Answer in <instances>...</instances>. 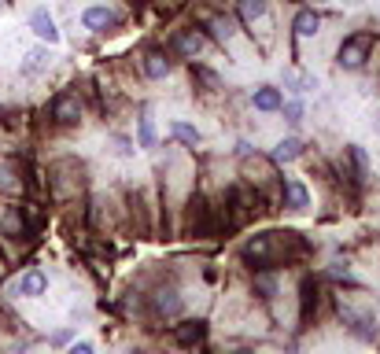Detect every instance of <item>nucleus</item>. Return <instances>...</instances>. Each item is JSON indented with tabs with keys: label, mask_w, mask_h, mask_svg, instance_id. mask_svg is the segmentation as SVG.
<instances>
[{
	"label": "nucleus",
	"mask_w": 380,
	"mask_h": 354,
	"mask_svg": "<svg viewBox=\"0 0 380 354\" xmlns=\"http://www.w3.org/2000/svg\"><path fill=\"white\" fill-rule=\"evenodd\" d=\"M240 255L247 262L270 269L280 259H288V255H303V244H299V236H295V233H262L255 240H247V244L240 248Z\"/></svg>",
	"instance_id": "1"
},
{
	"label": "nucleus",
	"mask_w": 380,
	"mask_h": 354,
	"mask_svg": "<svg viewBox=\"0 0 380 354\" xmlns=\"http://www.w3.org/2000/svg\"><path fill=\"white\" fill-rule=\"evenodd\" d=\"M369 52H373V34H351V37H343L336 63L343 71H358V67H366Z\"/></svg>",
	"instance_id": "2"
},
{
	"label": "nucleus",
	"mask_w": 380,
	"mask_h": 354,
	"mask_svg": "<svg viewBox=\"0 0 380 354\" xmlns=\"http://www.w3.org/2000/svg\"><path fill=\"white\" fill-rule=\"evenodd\" d=\"M52 118L59 126H74L81 118V100H78L74 92H59L56 100H52Z\"/></svg>",
	"instance_id": "3"
},
{
	"label": "nucleus",
	"mask_w": 380,
	"mask_h": 354,
	"mask_svg": "<svg viewBox=\"0 0 380 354\" xmlns=\"http://www.w3.org/2000/svg\"><path fill=\"white\" fill-rule=\"evenodd\" d=\"M81 23H85V30H93V34H107V30L119 23V15L104 4H93V8L81 11Z\"/></svg>",
	"instance_id": "4"
},
{
	"label": "nucleus",
	"mask_w": 380,
	"mask_h": 354,
	"mask_svg": "<svg viewBox=\"0 0 380 354\" xmlns=\"http://www.w3.org/2000/svg\"><path fill=\"white\" fill-rule=\"evenodd\" d=\"M170 48H174L177 56H185V59H196V56L203 52V34H200V30H177Z\"/></svg>",
	"instance_id": "5"
},
{
	"label": "nucleus",
	"mask_w": 380,
	"mask_h": 354,
	"mask_svg": "<svg viewBox=\"0 0 380 354\" xmlns=\"http://www.w3.org/2000/svg\"><path fill=\"white\" fill-rule=\"evenodd\" d=\"M30 30L41 37V41H48V44H56L59 41V30H56V19L48 15L44 8H37L34 15H30Z\"/></svg>",
	"instance_id": "6"
},
{
	"label": "nucleus",
	"mask_w": 380,
	"mask_h": 354,
	"mask_svg": "<svg viewBox=\"0 0 380 354\" xmlns=\"http://www.w3.org/2000/svg\"><path fill=\"white\" fill-rule=\"evenodd\" d=\"M15 292H19V295H26V299L44 295V292H48V277H44L41 269H26L23 277H19V284H15Z\"/></svg>",
	"instance_id": "7"
},
{
	"label": "nucleus",
	"mask_w": 380,
	"mask_h": 354,
	"mask_svg": "<svg viewBox=\"0 0 380 354\" xmlns=\"http://www.w3.org/2000/svg\"><path fill=\"white\" fill-rule=\"evenodd\" d=\"M280 196H285V207L288 211H307L310 207V192H307V185L303 181H285V188H280Z\"/></svg>",
	"instance_id": "8"
},
{
	"label": "nucleus",
	"mask_w": 380,
	"mask_h": 354,
	"mask_svg": "<svg viewBox=\"0 0 380 354\" xmlns=\"http://www.w3.org/2000/svg\"><path fill=\"white\" fill-rule=\"evenodd\" d=\"M144 78H152V82H159V78H167L170 74V56L167 52H159V48H152V52L144 56Z\"/></svg>",
	"instance_id": "9"
},
{
	"label": "nucleus",
	"mask_w": 380,
	"mask_h": 354,
	"mask_svg": "<svg viewBox=\"0 0 380 354\" xmlns=\"http://www.w3.org/2000/svg\"><path fill=\"white\" fill-rule=\"evenodd\" d=\"M251 104H255V111H280V92L273 89V85H262V89H255L251 92Z\"/></svg>",
	"instance_id": "10"
},
{
	"label": "nucleus",
	"mask_w": 380,
	"mask_h": 354,
	"mask_svg": "<svg viewBox=\"0 0 380 354\" xmlns=\"http://www.w3.org/2000/svg\"><path fill=\"white\" fill-rule=\"evenodd\" d=\"M299 155H303V140L299 137H285L273 148V163H295Z\"/></svg>",
	"instance_id": "11"
},
{
	"label": "nucleus",
	"mask_w": 380,
	"mask_h": 354,
	"mask_svg": "<svg viewBox=\"0 0 380 354\" xmlns=\"http://www.w3.org/2000/svg\"><path fill=\"white\" fill-rule=\"evenodd\" d=\"M318 26H321L318 11H299V15H295V23H292V30L299 37H314V34H318Z\"/></svg>",
	"instance_id": "12"
},
{
	"label": "nucleus",
	"mask_w": 380,
	"mask_h": 354,
	"mask_svg": "<svg viewBox=\"0 0 380 354\" xmlns=\"http://www.w3.org/2000/svg\"><path fill=\"white\" fill-rule=\"evenodd\" d=\"M155 310H159V314H167V317L181 314V295L174 292V288H162V292L155 295Z\"/></svg>",
	"instance_id": "13"
},
{
	"label": "nucleus",
	"mask_w": 380,
	"mask_h": 354,
	"mask_svg": "<svg viewBox=\"0 0 380 354\" xmlns=\"http://www.w3.org/2000/svg\"><path fill=\"white\" fill-rule=\"evenodd\" d=\"M137 144H141V148H155V144H159L152 115H141V122H137Z\"/></svg>",
	"instance_id": "14"
},
{
	"label": "nucleus",
	"mask_w": 380,
	"mask_h": 354,
	"mask_svg": "<svg viewBox=\"0 0 380 354\" xmlns=\"http://www.w3.org/2000/svg\"><path fill=\"white\" fill-rule=\"evenodd\" d=\"M266 0H237V11H240V19L244 23H255V19H262L266 15Z\"/></svg>",
	"instance_id": "15"
},
{
	"label": "nucleus",
	"mask_w": 380,
	"mask_h": 354,
	"mask_svg": "<svg viewBox=\"0 0 380 354\" xmlns=\"http://www.w3.org/2000/svg\"><path fill=\"white\" fill-rule=\"evenodd\" d=\"M19 188H23L19 166H11V163H0V192H19Z\"/></svg>",
	"instance_id": "16"
},
{
	"label": "nucleus",
	"mask_w": 380,
	"mask_h": 354,
	"mask_svg": "<svg viewBox=\"0 0 380 354\" xmlns=\"http://www.w3.org/2000/svg\"><path fill=\"white\" fill-rule=\"evenodd\" d=\"M347 159H351L358 181H366V173H369V159H366V152H362L358 144H347Z\"/></svg>",
	"instance_id": "17"
},
{
	"label": "nucleus",
	"mask_w": 380,
	"mask_h": 354,
	"mask_svg": "<svg viewBox=\"0 0 380 354\" xmlns=\"http://www.w3.org/2000/svg\"><path fill=\"white\" fill-rule=\"evenodd\" d=\"M207 26H210V37L214 41H229V37H233V19H225V15H214Z\"/></svg>",
	"instance_id": "18"
},
{
	"label": "nucleus",
	"mask_w": 380,
	"mask_h": 354,
	"mask_svg": "<svg viewBox=\"0 0 380 354\" xmlns=\"http://www.w3.org/2000/svg\"><path fill=\"white\" fill-rule=\"evenodd\" d=\"M170 133H174L181 144H189V148H196V144H200V133H196L189 122H170Z\"/></svg>",
	"instance_id": "19"
},
{
	"label": "nucleus",
	"mask_w": 380,
	"mask_h": 354,
	"mask_svg": "<svg viewBox=\"0 0 380 354\" xmlns=\"http://www.w3.org/2000/svg\"><path fill=\"white\" fill-rule=\"evenodd\" d=\"M44 63H48V52H44V48H37V52H30V56H26L23 74H26V78H30V74H37V71L44 67Z\"/></svg>",
	"instance_id": "20"
},
{
	"label": "nucleus",
	"mask_w": 380,
	"mask_h": 354,
	"mask_svg": "<svg viewBox=\"0 0 380 354\" xmlns=\"http://www.w3.org/2000/svg\"><path fill=\"white\" fill-rule=\"evenodd\" d=\"M200 336H203V321H192V325L177 329V340H181V343H196Z\"/></svg>",
	"instance_id": "21"
},
{
	"label": "nucleus",
	"mask_w": 380,
	"mask_h": 354,
	"mask_svg": "<svg viewBox=\"0 0 380 354\" xmlns=\"http://www.w3.org/2000/svg\"><path fill=\"white\" fill-rule=\"evenodd\" d=\"M4 233H23V214H19V207H11V211L4 214Z\"/></svg>",
	"instance_id": "22"
},
{
	"label": "nucleus",
	"mask_w": 380,
	"mask_h": 354,
	"mask_svg": "<svg viewBox=\"0 0 380 354\" xmlns=\"http://www.w3.org/2000/svg\"><path fill=\"white\" fill-rule=\"evenodd\" d=\"M280 111H285V118H288V122H303V104H299V100L280 104Z\"/></svg>",
	"instance_id": "23"
},
{
	"label": "nucleus",
	"mask_w": 380,
	"mask_h": 354,
	"mask_svg": "<svg viewBox=\"0 0 380 354\" xmlns=\"http://www.w3.org/2000/svg\"><path fill=\"white\" fill-rule=\"evenodd\" d=\"M67 354H96V350H93V343L81 340V343H71V350H67Z\"/></svg>",
	"instance_id": "24"
},
{
	"label": "nucleus",
	"mask_w": 380,
	"mask_h": 354,
	"mask_svg": "<svg viewBox=\"0 0 380 354\" xmlns=\"http://www.w3.org/2000/svg\"><path fill=\"white\" fill-rule=\"evenodd\" d=\"M52 343H71V332H67V329L56 332V336H52Z\"/></svg>",
	"instance_id": "25"
},
{
	"label": "nucleus",
	"mask_w": 380,
	"mask_h": 354,
	"mask_svg": "<svg viewBox=\"0 0 380 354\" xmlns=\"http://www.w3.org/2000/svg\"><path fill=\"white\" fill-rule=\"evenodd\" d=\"M233 354H251V350H233Z\"/></svg>",
	"instance_id": "26"
},
{
	"label": "nucleus",
	"mask_w": 380,
	"mask_h": 354,
	"mask_svg": "<svg viewBox=\"0 0 380 354\" xmlns=\"http://www.w3.org/2000/svg\"><path fill=\"white\" fill-rule=\"evenodd\" d=\"M321 4H325V0H321Z\"/></svg>",
	"instance_id": "27"
}]
</instances>
